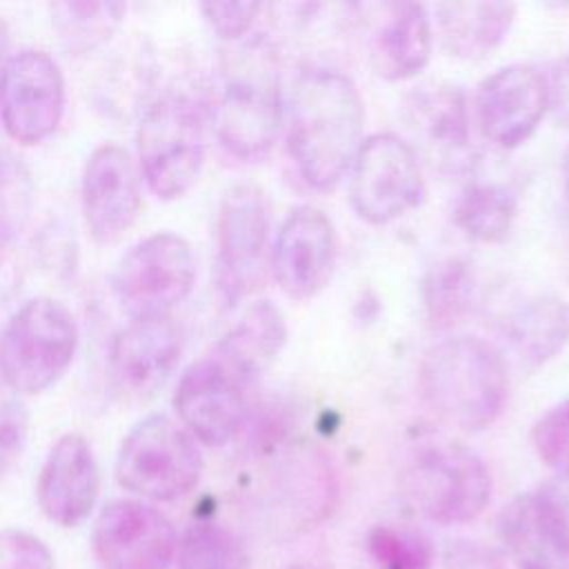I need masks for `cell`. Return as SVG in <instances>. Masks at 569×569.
Masks as SVG:
<instances>
[{
  "instance_id": "obj_1",
  "label": "cell",
  "mask_w": 569,
  "mask_h": 569,
  "mask_svg": "<svg viewBox=\"0 0 569 569\" xmlns=\"http://www.w3.org/2000/svg\"><path fill=\"white\" fill-rule=\"evenodd\" d=\"M365 104L356 82L338 69L302 71L289 104L287 144L302 180L333 189L362 144Z\"/></svg>"
},
{
  "instance_id": "obj_2",
  "label": "cell",
  "mask_w": 569,
  "mask_h": 569,
  "mask_svg": "<svg viewBox=\"0 0 569 569\" xmlns=\"http://www.w3.org/2000/svg\"><path fill=\"white\" fill-rule=\"evenodd\" d=\"M509 378L500 351L469 333L431 345L418 365V393L425 407L447 427L482 431L507 402Z\"/></svg>"
},
{
  "instance_id": "obj_3",
  "label": "cell",
  "mask_w": 569,
  "mask_h": 569,
  "mask_svg": "<svg viewBox=\"0 0 569 569\" xmlns=\"http://www.w3.org/2000/svg\"><path fill=\"white\" fill-rule=\"evenodd\" d=\"M211 120L220 144L236 158L251 160L273 147L282 100L276 58L264 40L256 38L231 56Z\"/></svg>"
},
{
  "instance_id": "obj_4",
  "label": "cell",
  "mask_w": 569,
  "mask_h": 569,
  "mask_svg": "<svg viewBox=\"0 0 569 569\" xmlns=\"http://www.w3.org/2000/svg\"><path fill=\"white\" fill-rule=\"evenodd\" d=\"M400 489L416 511L438 525H462L482 513L491 498L487 465L465 445L425 442L407 460Z\"/></svg>"
},
{
  "instance_id": "obj_5",
  "label": "cell",
  "mask_w": 569,
  "mask_h": 569,
  "mask_svg": "<svg viewBox=\"0 0 569 569\" xmlns=\"http://www.w3.org/2000/svg\"><path fill=\"white\" fill-rule=\"evenodd\" d=\"M76 347L73 313L60 300L31 298L0 333V376L18 393H40L69 369Z\"/></svg>"
},
{
  "instance_id": "obj_6",
  "label": "cell",
  "mask_w": 569,
  "mask_h": 569,
  "mask_svg": "<svg viewBox=\"0 0 569 569\" xmlns=\"http://www.w3.org/2000/svg\"><path fill=\"white\" fill-rule=\"evenodd\" d=\"M202 476L196 438L173 418L153 413L140 420L116 456V480L127 491L171 502L189 493Z\"/></svg>"
},
{
  "instance_id": "obj_7",
  "label": "cell",
  "mask_w": 569,
  "mask_h": 569,
  "mask_svg": "<svg viewBox=\"0 0 569 569\" xmlns=\"http://www.w3.org/2000/svg\"><path fill=\"white\" fill-rule=\"evenodd\" d=\"M138 156L158 198L173 200L187 193L204 164L202 109L184 96L156 100L138 127Z\"/></svg>"
},
{
  "instance_id": "obj_8",
  "label": "cell",
  "mask_w": 569,
  "mask_h": 569,
  "mask_svg": "<svg viewBox=\"0 0 569 569\" xmlns=\"http://www.w3.org/2000/svg\"><path fill=\"white\" fill-rule=\"evenodd\" d=\"M111 284L131 320L169 316L196 284L193 249L182 236L158 231L120 258Z\"/></svg>"
},
{
  "instance_id": "obj_9",
  "label": "cell",
  "mask_w": 569,
  "mask_h": 569,
  "mask_svg": "<svg viewBox=\"0 0 569 569\" xmlns=\"http://www.w3.org/2000/svg\"><path fill=\"white\" fill-rule=\"evenodd\" d=\"M425 198L416 149L396 133L362 140L349 169L351 209L369 224H389L413 211Z\"/></svg>"
},
{
  "instance_id": "obj_10",
  "label": "cell",
  "mask_w": 569,
  "mask_h": 569,
  "mask_svg": "<svg viewBox=\"0 0 569 569\" xmlns=\"http://www.w3.org/2000/svg\"><path fill=\"white\" fill-rule=\"evenodd\" d=\"M269 224V200L260 187L227 189L216 220V284L224 305L233 307L260 287Z\"/></svg>"
},
{
  "instance_id": "obj_11",
  "label": "cell",
  "mask_w": 569,
  "mask_h": 569,
  "mask_svg": "<svg viewBox=\"0 0 569 569\" xmlns=\"http://www.w3.org/2000/svg\"><path fill=\"white\" fill-rule=\"evenodd\" d=\"M336 480L327 458L307 445H284L271 451L264 469V502L287 536L316 527L331 513Z\"/></svg>"
},
{
  "instance_id": "obj_12",
  "label": "cell",
  "mask_w": 569,
  "mask_h": 569,
  "mask_svg": "<svg viewBox=\"0 0 569 569\" xmlns=\"http://www.w3.org/2000/svg\"><path fill=\"white\" fill-rule=\"evenodd\" d=\"M64 111V78L58 62L38 49L11 56L0 71V116L7 133L22 144L51 136Z\"/></svg>"
},
{
  "instance_id": "obj_13",
  "label": "cell",
  "mask_w": 569,
  "mask_h": 569,
  "mask_svg": "<svg viewBox=\"0 0 569 569\" xmlns=\"http://www.w3.org/2000/svg\"><path fill=\"white\" fill-rule=\"evenodd\" d=\"M182 331L171 316L129 320L109 345V382L127 402L151 398L176 371Z\"/></svg>"
},
{
  "instance_id": "obj_14",
  "label": "cell",
  "mask_w": 569,
  "mask_h": 569,
  "mask_svg": "<svg viewBox=\"0 0 569 569\" xmlns=\"http://www.w3.org/2000/svg\"><path fill=\"white\" fill-rule=\"evenodd\" d=\"M178 551L171 522L140 500H111L93 525L102 569H169Z\"/></svg>"
},
{
  "instance_id": "obj_15",
  "label": "cell",
  "mask_w": 569,
  "mask_h": 569,
  "mask_svg": "<svg viewBox=\"0 0 569 569\" xmlns=\"http://www.w3.org/2000/svg\"><path fill=\"white\" fill-rule=\"evenodd\" d=\"M333 264L336 231L329 216L313 204L291 209L271 247V271L282 293L291 300L318 296L331 280Z\"/></svg>"
},
{
  "instance_id": "obj_16",
  "label": "cell",
  "mask_w": 569,
  "mask_h": 569,
  "mask_svg": "<svg viewBox=\"0 0 569 569\" xmlns=\"http://www.w3.org/2000/svg\"><path fill=\"white\" fill-rule=\"evenodd\" d=\"M244 389L213 353L202 356L180 376L173 396L180 425L202 445H227L247 418Z\"/></svg>"
},
{
  "instance_id": "obj_17",
  "label": "cell",
  "mask_w": 569,
  "mask_h": 569,
  "mask_svg": "<svg viewBox=\"0 0 569 569\" xmlns=\"http://www.w3.org/2000/svg\"><path fill=\"white\" fill-rule=\"evenodd\" d=\"M473 111L489 142L502 149L520 147L547 113L545 76L525 62L502 67L478 84Z\"/></svg>"
},
{
  "instance_id": "obj_18",
  "label": "cell",
  "mask_w": 569,
  "mask_h": 569,
  "mask_svg": "<svg viewBox=\"0 0 569 569\" xmlns=\"http://www.w3.org/2000/svg\"><path fill=\"white\" fill-rule=\"evenodd\" d=\"M140 209L142 191L129 153L118 144L98 147L82 173V211L93 238L118 240L133 227Z\"/></svg>"
},
{
  "instance_id": "obj_19",
  "label": "cell",
  "mask_w": 569,
  "mask_h": 569,
  "mask_svg": "<svg viewBox=\"0 0 569 569\" xmlns=\"http://www.w3.org/2000/svg\"><path fill=\"white\" fill-rule=\"evenodd\" d=\"M36 496L42 513L60 527L82 525L100 496V469L80 433L56 440L38 473Z\"/></svg>"
},
{
  "instance_id": "obj_20",
  "label": "cell",
  "mask_w": 569,
  "mask_h": 569,
  "mask_svg": "<svg viewBox=\"0 0 569 569\" xmlns=\"http://www.w3.org/2000/svg\"><path fill=\"white\" fill-rule=\"evenodd\" d=\"M287 342L282 309L262 298L216 342L211 353L244 385H253L280 356Z\"/></svg>"
},
{
  "instance_id": "obj_21",
  "label": "cell",
  "mask_w": 569,
  "mask_h": 569,
  "mask_svg": "<svg viewBox=\"0 0 569 569\" xmlns=\"http://www.w3.org/2000/svg\"><path fill=\"white\" fill-rule=\"evenodd\" d=\"M407 122L438 160H462L469 149V109L465 91L438 82L420 87L405 100Z\"/></svg>"
},
{
  "instance_id": "obj_22",
  "label": "cell",
  "mask_w": 569,
  "mask_h": 569,
  "mask_svg": "<svg viewBox=\"0 0 569 569\" xmlns=\"http://www.w3.org/2000/svg\"><path fill=\"white\" fill-rule=\"evenodd\" d=\"M433 47V22L425 4L405 2L389 7L373 36L371 62L380 78L398 82L420 73Z\"/></svg>"
},
{
  "instance_id": "obj_23",
  "label": "cell",
  "mask_w": 569,
  "mask_h": 569,
  "mask_svg": "<svg viewBox=\"0 0 569 569\" xmlns=\"http://www.w3.org/2000/svg\"><path fill=\"white\" fill-rule=\"evenodd\" d=\"M442 47L462 60H482L507 38L513 2H438L433 7Z\"/></svg>"
},
{
  "instance_id": "obj_24",
  "label": "cell",
  "mask_w": 569,
  "mask_h": 569,
  "mask_svg": "<svg viewBox=\"0 0 569 569\" xmlns=\"http://www.w3.org/2000/svg\"><path fill=\"white\" fill-rule=\"evenodd\" d=\"M502 336L525 362L545 365L569 342V305L551 293L531 296L507 311Z\"/></svg>"
},
{
  "instance_id": "obj_25",
  "label": "cell",
  "mask_w": 569,
  "mask_h": 569,
  "mask_svg": "<svg viewBox=\"0 0 569 569\" xmlns=\"http://www.w3.org/2000/svg\"><path fill=\"white\" fill-rule=\"evenodd\" d=\"M476 280L469 264L460 258L436 262L422 278L420 300L425 322L433 331L456 327L473 305Z\"/></svg>"
},
{
  "instance_id": "obj_26",
  "label": "cell",
  "mask_w": 569,
  "mask_h": 569,
  "mask_svg": "<svg viewBox=\"0 0 569 569\" xmlns=\"http://www.w3.org/2000/svg\"><path fill=\"white\" fill-rule=\"evenodd\" d=\"M516 220V198L496 182L469 184L453 207L456 227L471 240L496 244L502 242Z\"/></svg>"
},
{
  "instance_id": "obj_27",
  "label": "cell",
  "mask_w": 569,
  "mask_h": 569,
  "mask_svg": "<svg viewBox=\"0 0 569 569\" xmlns=\"http://www.w3.org/2000/svg\"><path fill=\"white\" fill-rule=\"evenodd\" d=\"M498 533L518 569H556L560 562L538 520L531 493L518 496L502 509Z\"/></svg>"
},
{
  "instance_id": "obj_28",
  "label": "cell",
  "mask_w": 569,
  "mask_h": 569,
  "mask_svg": "<svg viewBox=\"0 0 569 569\" xmlns=\"http://www.w3.org/2000/svg\"><path fill=\"white\" fill-rule=\"evenodd\" d=\"M178 569H247V553L227 527L200 520L178 542Z\"/></svg>"
},
{
  "instance_id": "obj_29",
  "label": "cell",
  "mask_w": 569,
  "mask_h": 569,
  "mask_svg": "<svg viewBox=\"0 0 569 569\" xmlns=\"http://www.w3.org/2000/svg\"><path fill=\"white\" fill-rule=\"evenodd\" d=\"M367 551L378 569H431L429 538L405 525H378L367 536Z\"/></svg>"
},
{
  "instance_id": "obj_30",
  "label": "cell",
  "mask_w": 569,
  "mask_h": 569,
  "mask_svg": "<svg viewBox=\"0 0 569 569\" xmlns=\"http://www.w3.org/2000/svg\"><path fill=\"white\" fill-rule=\"evenodd\" d=\"M33 182L27 167L9 151H0V253L11 247L29 220Z\"/></svg>"
},
{
  "instance_id": "obj_31",
  "label": "cell",
  "mask_w": 569,
  "mask_h": 569,
  "mask_svg": "<svg viewBox=\"0 0 569 569\" xmlns=\"http://www.w3.org/2000/svg\"><path fill=\"white\" fill-rule=\"evenodd\" d=\"M53 24L73 47H89L102 40L122 18L118 2H56Z\"/></svg>"
},
{
  "instance_id": "obj_32",
  "label": "cell",
  "mask_w": 569,
  "mask_h": 569,
  "mask_svg": "<svg viewBox=\"0 0 569 569\" xmlns=\"http://www.w3.org/2000/svg\"><path fill=\"white\" fill-rule=\"evenodd\" d=\"M538 520L560 562L569 560V473H556L531 491Z\"/></svg>"
},
{
  "instance_id": "obj_33",
  "label": "cell",
  "mask_w": 569,
  "mask_h": 569,
  "mask_svg": "<svg viewBox=\"0 0 569 569\" xmlns=\"http://www.w3.org/2000/svg\"><path fill=\"white\" fill-rule=\"evenodd\" d=\"M531 445L542 465L569 473V398L553 405L531 429Z\"/></svg>"
},
{
  "instance_id": "obj_34",
  "label": "cell",
  "mask_w": 569,
  "mask_h": 569,
  "mask_svg": "<svg viewBox=\"0 0 569 569\" xmlns=\"http://www.w3.org/2000/svg\"><path fill=\"white\" fill-rule=\"evenodd\" d=\"M0 569H53V556L38 536L22 529H2Z\"/></svg>"
},
{
  "instance_id": "obj_35",
  "label": "cell",
  "mask_w": 569,
  "mask_h": 569,
  "mask_svg": "<svg viewBox=\"0 0 569 569\" xmlns=\"http://www.w3.org/2000/svg\"><path fill=\"white\" fill-rule=\"evenodd\" d=\"M200 11L222 40H240L260 13L258 2H204Z\"/></svg>"
},
{
  "instance_id": "obj_36",
  "label": "cell",
  "mask_w": 569,
  "mask_h": 569,
  "mask_svg": "<svg viewBox=\"0 0 569 569\" xmlns=\"http://www.w3.org/2000/svg\"><path fill=\"white\" fill-rule=\"evenodd\" d=\"M29 433V413L18 400L0 402V478L11 469L24 449Z\"/></svg>"
},
{
  "instance_id": "obj_37",
  "label": "cell",
  "mask_w": 569,
  "mask_h": 569,
  "mask_svg": "<svg viewBox=\"0 0 569 569\" xmlns=\"http://www.w3.org/2000/svg\"><path fill=\"white\" fill-rule=\"evenodd\" d=\"M542 76L547 84V111L553 113L558 124L569 127V56L558 58Z\"/></svg>"
},
{
  "instance_id": "obj_38",
  "label": "cell",
  "mask_w": 569,
  "mask_h": 569,
  "mask_svg": "<svg viewBox=\"0 0 569 569\" xmlns=\"http://www.w3.org/2000/svg\"><path fill=\"white\" fill-rule=\"evenodd\" d=\"M445 569H505V565L480 542H456L447 549Z\"/></svg>"
},
{
  "instance_id": "obj_39",
  "label": "cell",
  "mask_w": 569,
  "mask_h": 569,
  "mask_svg": "<svg viewBox=\"0 0 569 569\" xmlns=\"http://www.w3.org/2000/svg\"><path fill=\"white\" fill-rule=\"evenodd\" d=\"M562 189H565V198L569 202V147H567L565 158H562Z\"/></svg>"
},
{
  "instance_id": "obj_40",
  "label": "cell",
  "mask_w": 569,
  "mask_h": 569,
  "mask_svg": "<svg viewBox=\"0 0 569 569\" xmlns=\"http://www.w3.org/2000/svg\"><path fill=\"white\" fill-rule=\"evenodd\" d=\"M291 569H318V567H311V565H296V567H291Z\"/></svg>"
}]
</instances>
